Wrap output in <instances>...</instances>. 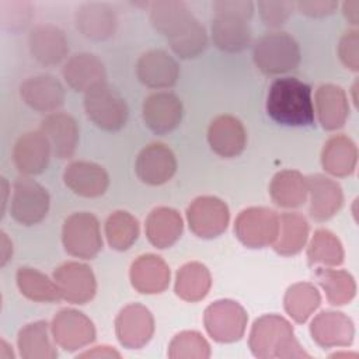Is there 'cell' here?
<instances>
[{
  "label": "cell",
  "mask_w": 359,
  "mask_h": 359,
  "mask_svg": "<svg viewBox=\"0 0 359 359\" xmlns=\"http://www.w3.org/2000/svg\"><path fill=\"white\" fill-rule=\"evenodd\" d=\"M150 22L158 34L167 38L170 48L181 59L196 57L208 45L203 25L184 1L150 3Z\"/></svg>",
  "instance_id": "6da1fadb"
},
{
  "label": "cell",
  "mask_w": 359,
  "mask_h": 359,
  "mask_svg": "<svg viewBox=\"0 0 359 359\" xmlns=\"http://www.w3.org/2000/svg\"><path fill=\"white\" fill-rule=\"evenodd\" d=\"M266 112L285 126H309L314 122L311 87L296 77L276 79L266 95Z\"/></svg>",
  "instance_id": "7a4b0ae2"
},
{
  "label": "cell",
  "mask_w": 359,
  "mask_h": 359,
  "mask_svg": "<svg viewBox=\"0 0 359 359\" xmlns=\"http://www.w3.org/2000/svg\"><path fill=\"white\" fill-rule=\"evenodd\" d=\"M248 344L257 358H310L296 341L292 325L276 314L255 320Z\"/></svg>",
  "instance_id": "3957f363"
},
{
  "label": "cell",
  "mask_w": 359,
  "mask_h": 359,
  "mask_svg": "<svg viewBox=\"0 0 359 359\" xmlns=\"http://www.w3.org/2000/svg\"><path fill=\"white\" fill-rule=\"evenodd\" d=\"M252 59L265 74H282L297 67L300 49L296 39L287 32L272 31L264 34L254 45Z\"/></svg>",
  "instance_id": "277c9868"
},
{
  "label": "cell",
  "mask_w": 359,
  "mask_h": 359,
  "mask_svg": "<svg viewBox=\"0 0 359 359\" xmlns=\"http://www.w3.org/2000/svg\"><path fill=\"white\" fill-rule=\"evenodd\" d=\"M84 111L95 126L108 132L122 129L129 115L123 97L107 81L86 93Z\"/></svg>",
  "instance_id": "5b68a950"
},
{
  "label": "cell",
  "mask_w": 359,
  "mask_h": 359,
  "mask_svg": "<svg viewBox=\"0 0 359 359\" xmlns=\"http://www.w3.org/2000/svg\"><path fill=\"white\" fill-rule=\"evenodd\" d=\"M62 243L69 255L93 259L102 248L98 219L88 212L70 215L63 223Z\"/></svg>",
  "instance_id": "8992f818"
},
{
  "label": "cell",
  "mask_w": 359,
  "mask_h": 359,
  "mask_svg": "<svg viewBox=\"0 0 359 359\" xmlns=\"http://www.w3.org/2000/svg\"><path fill=\"white\" fill-rule=\"evenodd\" d=\"M49 205V194L41 184L27 175L15 180L10 215L17 223L32 226L42 222L48 215Z\"/></svg>",
  "instance_id": "52a82bcc"
},
{
  "label": "cell",
  "mask_w": 359,
  "mask_h": 359,
  "mask_svg": "<svg viewBox=\"0 0 359 359\" xmlns=\"http://www.w3.org/2000/svg\"><path fill=\"white\" fill-rule=\"evenodd\" d=\"M279 231V215L268 208L244 209L236 219L234 233L250 248L273 244Z\"/></svg>",
  "instance_id": "ba28073f"
},
{
  "label": "cell",
  "mask_w": 359,
  "mask_h": 359,
  "mask_svg": "<svg viewBox=\"0 0 359 359\" xmlns=\"http://www.w3.org/2000/svg\"><path fill=\"white\" fill-rule=\"evenodd\" d=\"M245 310L233 300H217L205 310V327L217 342L238 341L247 325Z\"/></svg>",
  "instance_id": "9c48e42d"
},
{
  "label": "cell",
  "mask_w": 359,
  "mask_h": 359,
  "mask_svg": "<svg viewBox=\"0 0 359 359\" xmlns=\"http://www.w3.org/2000/svg\"><path fill=\"white\" fill-rule=\"evenodd\" d=\"M187 219L194 234L202 238H213L227 229L230 212L222 199L199 196L188 206Z\"/></svg>",
  "instance_id": "30bf717a"
},
{
  "label": "cell",
  "mask_w": 359,
  "mask_h": 359,
  "mask_svg": "<svg viewBox=\"0 0 359 359\" xmlns=\"http://www.w3.org/2000/svg\"><path fill=\"white\" fill-rule=\"evenodd\" d=\"M62 299L73 304H84L90 302L97 290L95 276L90 266L80 262H65L53 272Z\"/></svg>",
  "instance_id": "8fae6325"
},
{
  "label": "cell",
  "mask_w": 359,
  "mask_h": 359,
  "mask_svg": "<svg viewBox=\"0 0 359 359\" xmlns=\"http://www.w3.org/2000/svg\"><path fill=\"white\" fill-rule=\"evenodd\" d=\"M55 342L65 351H76L95 339L93 321L73 309L60 310L50 325Z\"/></svg>",
  "instance_id": "7c38bea8"
},
{
  "label": "cell",
  "mask_w": 359,
  "mask_h": 359,
  "mask_svg": "<svg viewBox=\"0 0 359 359\" xmlns=\"http://www.w3.org/2000/svg\"><path fill=\"white\" fill-rule=\"evenodd\" d=\"M118 341L130 349L146 345L154 332V320L149 309L139 303L123 307L115 320Z\"/></svg>",
  "instance_id": "4fadbf2b"
},
{
  "label": "cell",
  "mask_w": 359,
  "mask_h": 359,
  "mask_svg": "<svg viewBox=\"0 0 359 359\" xmlns=\"http://www.w3.org/2000/svg\"><path fill=\"white\" fill-rule=\"evenodd\" d=\"M137 178L147 185H163L177 171L174 153L164 143H150L139 153L135 164Z\"/></svg>",
  "instance_id": "5bb4252c"
},
{
  "label": "cell",
  "mask_w": 359,
  "mask_h": 359,
  "mask_svg": "<svg viewBox=\"0 0 359 359\" xmlns=\"http://www.w3.org/2000/svg\"><path fill=\"white\" fill-rule=\"evenodd\" d=\"M182 112L181 100L168 91H158L149 95L142 108L146 126L157 135L174 130L182 119Z\"/></svg>",
  "instance_id": "9a60e30c"
},
{
  "label": "cell",
  "mask_w": 359,
  "mask_h": 359,
  "mask_svg": "<svg viewBox=\"0 0 359 359\" xmlns=\"http://www.w3.org/2000/svg\"><path fill=\"white\" fill-rule=\"evenodd\" d=\"M139 81L149 88H170L180 76L175 59L163 49H151L143 53L136 65Z\"/></svg>",
  "instance_id": "2e32d148"
},
{
  "label": "cell",
  "mask_w": 359,
  "mask_h": 359,
  "mask_svg": "<svg viewBox=\"0 0 359 359\" xmlns=\"http://www.w3.org/2000/svg\"><path fill=\"white\" fill-rule=\"evenodd\" d=\"M50 143L41 132H27L18 137L13 149V160L22 175H36L46 170L50 158Z\"/></svg>",
  "instance_id": "e0dca14e"
},
{
  "label": "cell",
  "mask_w": 359,
  "mask_h": 359,
  "mask_svg": "<svg viewBox=\"0 0 359 359\" xmlns=\"http://www.w3.org/2000/svg\"><path fill=\"white\" fill-rule=\"evenodd\" d=\"M28 48L32 57L43 66H56L69 53L65 32L52 24L35 25L28 35Z\"/></svg>",
  "instance_id": "ac0fdd59"
},
{
  "label": "cell",
  "mask_w": 359,
  "mask_h": 359,
  "mask_svg": "<svg viewBox=\"0 0 359 359\" xmlns=\"http://www.w3.org/2000/svg\"><path fill=\"white\" fill-rule=\"evenodd\" d=\"M22 101L38 112H53L65 102L62 83L50 74H38L27 79L20 86Z\"/></svg>",
  "instance_id": "d6986e66"
},
{
  "label": "cell",
  "mask_w": 359,
  "mask_h": 359,
  "mask_svg": "<svg viewBox=\"0 0 359 359\" xmlns=\"http://www.w3.org/2000/svg\"><path fill=\"white\" fill-rule=\"evenodd\" d=\"M74 22L83 36L93 41H105L114 35L118 20L109 4L90 1L76 10Z\"/></svg>",
  "instance_id": "ffe728a7"
},
{
  "label": "cell",
  "mask_w": 359,
  "mask_h": 359,
  "mask_svg": "<svg viewBox=\"0 0 359 359\" xmlns=\"http://www.w3.org/2000/svg\"><path fill=\"white\" fill-rule=\"evenodd\" d=\"M63 181L72 192L84 198L101 196L109 185L105 168L91 161L70 163L63 172Z\"/></svg>",
  "instance_id": "44dd1931"
},
{
  "label": "cell",
  "mask_w": 359,
  "mask_h": 359,
  "mask_svg": "<svg viewBox=\"0 0 359 359\" xmlns=\"http://www.w3.org/2000/svg\"><path fill=\"white\" fill-rule=\"evenodd\" d=\"M307 192H310V216L317 222L331 219L344 203V194L338 182L331 178L314 174L306 178Z\"/></svg>",
  "instance_id": "7402d4cb"
},
{
  "label": "cell",
  "mask_w": 359,
  "mask_h": 359,
  "mask_svg": "<svg viewBox=\"0 0 359 359\" xmlns=\"http://www.w3.org/2000/svg\"><path fill=\"white\" fill-rule=\"evenodd\" d=\"M210 149L220 157L238 156L247 143V133L243 123L231 115H220L212 121L208 129Z\"/></svg>",
  "instance_id": "603a6c76"
},
{
  "label": "cell",
  "mask_w": 359,
  "mask_h": 359,
  "mask_svg": "<svg viewBox=\"0 0 359 359\" xmlns=\"http://www.w3.org/2000/svg\"><path fill=\"white\" fill-rule=\"evenodd\" d=\"M41 132L48 137L57 158H70L79 143L76 119L66 112H52L41 122Z\"/></svg>",
  "instance_id": "cb8c5ba5"
},
{
  "label": "cell",
  "mask_w": 359,
  "mask_h": 359,
  "mask_svg": "<svg viewBox=\"0 0 359 359\" xmlns=\"http://www.w3.org/2000/svg\"><path fill=\"white\" fill-rule=\"evenodd\" d=\"M313 339L323 348L346 346L353 341V323L339 311H321L311 321Z\"/></svg>",
  "instance_id": "d4e9b609"
},
{
  "label": "cell",
  "mask_w": 359,
  "mask_h": 359,
  "mask_svg": "<svg viewBox=\"0 0 359 359\" xmlns=\"http://www.w3.org/2000/svg\"><path fill=\"white\" fill-rule=\"evenodd\" d=\"M62 74L69 87L87 93L105 81L104 63L93 53H76L63 66Z\"/></svg>",
  "instance_id": "484cf974"
},
{
  "label": "cell",
  "mask_w": 359,
  "mask_h": 359,
  "mask_svg": "<svg viewBox=\"0 0 359 359\" xmlns=\"http://www.w3.org/2000/svg\"><path fill=\"white\" fill-rule=\"evenodd\" d=\"M210 32L216 48L227 53L241 52L251 42L248 20L237 15L215 14L210 24Z\"/></svg>",
  "instance_id": "4316f807"
},
{
  "label": "cell",
  "mask_w": 359,
  "mask_h": 359,
  "mask_svg": "<svg viewBox=\"0 0 359 359\" xmlns=\"http://www.w3.org/2000/svg\"><path fill=\"white\" fill-rule=\"evenodd\" d=\"M132 286L146 294L161 293L170 283V269L167 264L154 254L140 255L130 266Z\"/></svg>",
  "instance_id": "83f0119b"
},
{
  "label": "cell",
  "mask_w": 359,
  "mask_h": 359,
  "mask_svg": "<svg viewBox=\"0 0 359 359\" xmlns=\"http://www.w3.org/2000/svg\"><path fill=\"white\" fill-rule=\"evenodd\" d=\"M316 109L318 121L325 130L342 128L349 115L345 91L334 84L320 86L316 91Z\"/></svg>",
  "instance_id": "f1b7e54d"
},
{
  "label": "cell",
  "mask_w": 359,
  "mask_h": 359,
  "mask_svg": "<svg viewBox=\"0 0 359 359\" xmlns=\"http://www.w3.org/2000/svg\"><path fill=\"white\" fill-rule=\"evenodd\" d=\"M144 230L149 241L156 248H168L181 237L182 219L177 210L160 206L147 216Z\"/></svg>",
  "instance_id": "f546056e"
},
{
  "label": "cell",
  "mask_w": 359,
  "mask_h": 359,
  "mask_svg": "<svg viewBox=\"0 0 359 359\" xmlns=\"http://www.w3.org/2000/svg\"><path fill=\"white\" fill-rule=\"evenodd\" d=\"M356 161L358 150L349 137L337 135L324 144L321 164L327 172L335 177L351 175L355 171Z\"/></svg>",
  "instance_id": "4dcf8cb0"
},
{
  "label": "cell",
  "mask_w": 359,
  "mask_h": 359,
  "mask_svg": "<svg viewBox=\"0 0 359 359\" xmlns=\"http://www.w3.org/2000/svg\"><path fill=\"white\" fill-rule=\"evenodd\" d=\"M272 201L282 208H297L306 202V178L296 170H283L275 174L269 185Z\"/></svg>",
  "instance_id": "1f68e13d"
},
{
  "label": "cell",
  "mask_w": 359,
  "mask_h": 359,
  "mask_svg": "<svg viewBox=\"0 0 359 359\" xmlns=\"http://www.w3.org/2000/svg\"><path fill=\"white\" fill-rule=\"evenodd\" d=\"M309 236V223L300 213H282L273 250L280 255H294L304 247Z\"/></svg>",
  "instance_id": "d6a6232c"
},
{
  "label": "cell",
  "mask_w": 359,
  "mask_h": 359,
  "mask_svg": "<svg viewBox=\"0 0 359 359\" xmlns=\"http://www.w3.org/2000/svg\"><path fill=\"white\" fill-rule=\"evenodd\" d=\"M210 285L208 268L201 262H188L177 272L175 293L182 300L199 302L208 294Z\"/></svg>",
  "instance_id": "836d02e7"
},
{
  "label": "cell",
  "mask_w": 359,
  "mask_h": 359,
  "mask_svg": "<svg viewBox=\"0 0 359 359\" xmlns=\"http://www.w3.org/2000/svg\"><path fill=\"white\" fill-rule=\"evenodd\" d=\"M17 286L29 300L41 303H55L62 299L60 290L55 280L35 268L21 266L17 271Z\"/></svg>",
  "instance_id": "e575fe53"
},
{
  "label": "cell",
  "mask_w": 359,
  "mask_h": 359,
  "mask_svg": "<svg viewBox=\"0 0 359 359\" xmlns=\"http://www.w3.org/2000/svg\"><path fill=\"white\" fill-rule=\"evenodd\" d=\"M17 342L20 355L25 359H53L57 356L49 339L46 321L27 324L20 330Z\"/></svg>",
  "instance_id": "d590c367"
},
{
  "label": "cell",
  "mask_w": 359,
  "mask_h": 359,
  "mask_svg": "<svg viewBox=\"0 0 359 359\" xmlns=\"http://www.w3.org/2000/svg\"><path fill=\"white\" fill-rule=\"evenodd\" d=\"M316 278L320 286L325 290L327 300L334 306L349 303L356 292V285L352 275L342 269L317 268Z\"/></svg>",
  "instance_id": "8d00e7d4"
},
{
  "label": "cell",
  "mask_w": 359,
  "mask_h": 359,
  "mask_svg": "<svg viewBox=\"0 0 359 359\" xmlns=\"http://www.w3.org/2000/svg\"><path fill=\"white\" fill-rule=\"evenodd\" d=\"M317 287L307 282L292 285L285 294V310L296 323H304L320 306Z\"/></svg>",
  "instance_id": "74e56055"
},
{
  "label": "cell",
  "mask_w": 359,
  "mask_h": 359,
  "mask_svg": "<svg viewBox=\"0 0 359 359\" xmlns=\"http://www.w3.org/2000/svg\"><path fill=\"white\" fill-rule=\"evenodd\" d=\"M105 236L111 248L125 251L137 240L139 223L129 212L116 210L105 222Z\"/></svg>",
  "instance_id": "f35d334b"
},
{
  "label": "cell",
  "mask_w": 359,
  "mask_h": 359,
  "mask_svg": "<svg viewBox=\"0 0 359 359\" xmlns=\"http://www.w3.org/2000/svg\"><path fill=\"white\" fill-rule=\"evenodd\" d=\"M307 258L310 265L323 264L327 266L341 265L344 261V250L339 240L328 230L320 229L314 233L309 250Z\"/></svg>",
  "instance_id": "ab89813d"
},
{
  "label": "cell",
  "mask_w": 359,
  "mask_h": 359,
  "mask_svg": "<svg viewBox=\"0 0 359 359\" xmlns=\"http://www.w3.org/2000/svg\"><path fill=\"white\" fill-rule=\"evenodd\" d=\"M170 358H209L210 348L196 331H182L174 337L168 351Z\"/></svg>",
  "instance_id": "60d3db41"
},
{
  "label": "cell",
  "mask_w": 359,
  "mask_h": 359,
  "mask_svg": "<svg viewBox=\"0 0 359 359\" xmlns=\"http://www.w3.org/2000/svg\"><path fill=\"white\" fill-rule=\"evenodd\" d=\"M32 17V6L28 1H1L0 18L6 29L17 32L24 29Z\"/></svg>",
  "instance_id": "b9f144b4"
},
{
  "label": "cell",
  "mask_w": 359,
  "mask_h": 359,
  "mask_svg": "<svg viewBox=\"0 0 359 359\" xmlns=\"http://www.w3.org/2000/svg\"><path fill=\"white\" fill-rule=\"evenodd\" d=\"M257 6L264 24L272 28L283 25L294 8L292 1H258Z\"/></svg>",
  "instance_id": "7bdbcfd3"
},
{
  "label": "cell",
  "mask_w": 359,
  "mask_h": 359,
  "mask_svg": "<svg viewBox=\"0 0 359 359\" xmlns=\"http://www.w3.org/2000/svg\"><path fill=\"white\" fill-rule=\"evenodd\" d=\"M358 45H359V35L356 29L346 31L338 45V55L341 62L351 70H359V56H358Z\"/></svg>",
  "instance_id": "ee69618b"
},
{
  "label": "cell",
  "mask_w": 359,
  "mask_h": 359,
  "mask_svg": "<svg viewBox=\"0 0 359 359\" xmlns=\"http://www.w3.org/2000/svg\"><path fill=\"white\" fill-rule=\"evenodd\" d=\"M215 14H229L250 20L254 13V3L244 0H220L212 4Z\"/></svg>",
  "instance_id": "f6af8a7d"
},
{
  "label": "cell",
  "mask_w": 359,
  "mask_h": 359,
  "mask_svg": "<svg viewBox=\"0 0 359 359\" xmlns=\"http://www.w3.org/2000/svg\"><path fill=\"white\" fill-rule=\"evenodd\" d=\"M294 7H297V10L307 17L318 18L332 14L338 7V1H297L294 3Z\"/></svg>",
  "instance_id": "bcb514c9"
},
{
  "label": "cell",
  "mask_w": 359,
  "mask_h": 359,
  "mask_svg": "<svg viewBox=\"0 0 359 359\" xmlns=\"http://www.w3.org/2000/svg\"><path fill=\"white\" fill-rule=\"evenodd\" d=\"M358 8H359V1H356V0H353V1H345V3L342 4V13H344L345 18H346L351 24H353V25L358 24V18H359Z\"/></svg>",
  "instance_id": "7dc6e473"
},
{
  "label": "cell",
  "mask_w": 359,
  "mask_h": 359,
  "mask_svg": "<svg viewBox=\"0 0 359 359\" xmlns=\"http://www.w3.org/2000/svg\"><path fill=\"white\" fill-rule=\"evenodd\" d=\"M0 244H1V266H4L13 255V244L4 231H1V243Z\"/></svg>",
  "instance_id": "c3c4849f"
},
{
  "label": "cell",
  "mask_w": 359,
  "mask_h": 359,
  "mask_svg": "<svg viewBox=\"0 0 359 359\" xmlns=\"http://www.w3.org/2000/svg\"><path fill=\"white\" fill-rule=\"evenodd\" d=\"M81 358L84 356H97V358H119L121 355L118 352H115L114 349H109V346H97L94 351L91 352H84L80 355Z\"/></svg>",
  "instance_id": "681fc988"
},
{
  "label": "cell",
  "mask_w": 359,
  "mask_h": 359,
  "mask_svg": "<svg viewBox=\"0 0 359 359\" xmlns=\"http://www.w3.org/2000/svg\"><path fill=\"white\" fill-rule=\"evenodd\" d=\"M1 189H3V194H4V198H3V209H1V212H3V215H4V209H6V203H7L6 196H7V194H8V182H7V180H6L4 177H1Z\"/></svg>",
  "instance_id": "f907efd6"
}]
</instances>
